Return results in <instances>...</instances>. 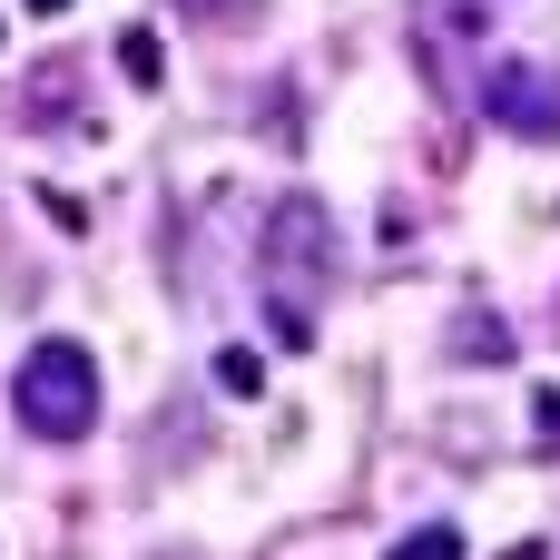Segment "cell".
Segmentation results:
<instances>
[{
	"mask_svg": "<svg viewBox=\"0 0 560 560\" xmlns=\"http://www.w3.org/2000/svg\"><path fill=\"white\" fill-rule=\"evenodd\" d=\"M10 413L39 443H89V423H98V364H89V345L39 335L20 354V374H10Z\"/></svg>",
	"mask_w": 560,
	"mask_h": 560,
	"instance_id": "6da1fadb",
	"label": "cell"
},
{
	"mask_svg": "<svg viewBox=\"0 0 560 560\" xmlns=\"http://www.w3.org/2000/svg\"><path fill=\"white\" fill-rule=\"evenodd\" d=\"M266 276H276V295H295V305L335 276V226H325L315 197H285V207H276V226H266Z\"/></svg>",
	"mask_w": 560,
	"mask_h": 560,
	"instance_id": "7a4b0ae2",
	"label": "cell"
},
{
	"mask_svg": "<svg viewBox=\"0 0 560 560\" xmlns=\"http://www.w3.org/2000/svg\"><path fill=\"white\" fill-rule=\"evenodd\" d=\"M482 118L512 138H560V79L532 59H492L482 69Z\"/></svg>",
	"mask_w": 560,
	"mask_h": 560,
	"instance_id": "3957f363",
	"label": "cell"
},
{
	"mask_svg": "<svg viewBox=\"0 0 560 560\" xmlns=\"http://www.w3.org/2000/svg\"><path fill=\"white\" fill-rule=\"evenodd\" d=\"M118 69H128V89H158L167 79V39L138 20V30H118Z\"/></svg>",
	"mask_w": 560,
	"mask_h": 560,
	"instance_id": "277c9868",
	"label": "cell"
},
{
	"mask_svg": "<svg viewBox=\"0 0 560 560\" xmlns=\"http://www.w3.org/2000/svg\"><path fill=\"white\" fill-rule=\"evenodd\" d=\"M453 354H463V364H502V354H512V325H502V315H463V325H453Z\"/></svg>",
	"mask_w": 560,
	"mask_h": 560,
	"instance_id": "5b68a950",
	"label": "cell"
},
{
	"mask_svg": "<svg viewBox=\"0 0 560 560\" xmlns=\"http://www.w3.org/2000/svg\"><path fill=\"white\" fill-rule=\"evenodd\" d=\"M217 394L256 404V394H266V354H256V345H217Z\"/></svg>",
	"mask_w": 560,
	"mask_h": 560,
	"instance_id": "8992f818",
	"label": "cell"
},
{
	"mask_svg": "<svg viewBox=\"0 0 560 560\" xmlns=\"http://www.w3.org/2000/svg\"><path fill=\"white\" fill-rule=\"evenodd\" d=\"M384 560H472V551H463V532H453V522H423V532H404Z\"/></svg>",
	"mask_w": 560,
	"mask_h": 560,
	"instance_id": "52a82bcc",
	"label": "cell"
},
{
	"mask_svg": "<svg viewBox=\"0 0 560 560\" xmlns=\"http://www.w3.org/2000/svg\"><path fill=\"white\" fill-rule=\"evenodd\" d=\"M266 335H276L285 354H305V345H315V315H305L295 295H266Z\"/></svg>",
	"mask_w": 560,
	"mask_h": 560,
	"instance_id": "ba28073f",
	"label": "cell"
},
{
	"mask_svg": "<svg viewBox=\"0 0 560 560\" xmlns=\"http://www.w3.org/2000/svg\"><path fill=\"white\" fill-rule=\"evenodd\" d=\"M39 207H49V226H59V236H79V226H89V207H79V197H49V187H39Z\"/></svg>",
	"mask_w": 560,
	"mask_h": 560,
	"instance_id": "9c48e42d",
	"label": "cell"
},
{
	"mask_svg": "<svg viewBox=\"0 0 560 560\" xmlns=\"http://www.w3.org/2000/svg\"><path fill=\"white\" fill-rule=\"evenodd\" d=\"M532 433H541V443H560V394H551V384L532 394Z\"/></svg>",
	"mask_w": 560,
	"mask_h": 560,
	"instance_id": "30bf717a",
	"label": "cell"
},
{
	"mask_svg": "<svg viewBox=\"0 0 560 560\" xmlns=\"http://www.w3.org/2000/svg\"><path fill=\"white\" fill-rule=\"evenodd\" d=\"M187 10H197V20H207V10H217V20H226V10H246V0H187Z\"/></svg>",
	"mask_w": 560,
	"mask_h": 560,
	"instance_id": "8fae6325",
	"label": "cell"
},
{
	"mask_svg": "<svg viewBox=\"0 0 560 560\" xmlns=\"http://www.w3.org/2000/svg\"><path fill=\"white\" fill-rule=\"evenodd\" d=\"M30 10H39V20H49V10H69V0H30Z\"/></svg>",
	"mask_w": 560,
	"mask_h": 560,
	"instance_id": "7c38bea8",
	"label": "cell"
}]
</instances>
